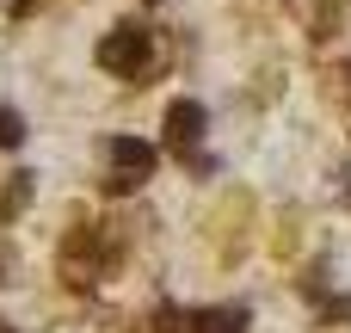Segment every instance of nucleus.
I'll return each instance as SVG.
<instances>
[{"mask_svg": "<svg viewBox=\"0 0 351 333\" xmlns=\"http://www.w3.org/2000/svg\"><path fill=\"white\" fill-rule=\"evenodd\" d=\"M99 68L105 74H117V80H148L154 74V31L142 25V19H117L105 37H99Z\"/></svg>", "mask_w": 351, "mask_h": 333, "instance_id": "2", "label": "nucleus"}, {"mask_svg": "<svg viewBox=\"0 0 351 333\" xmlns=\"http://www.w3.org/2000/svg\"><path fill=\"white\" fill-rule=\"evenodd\" d=\"M148 6H154V0H148Z\"/></svg>", "mask_w": 351, "mask_h": 333, "instance_id": "11", "label": "nucleus"}, {"mask_svg": "<svg viewBox=\"0 0 351 333\" xmlns=\"http://www.w3.org/2000/svg\"><path fill=\"white\" fill-rule=\"evenodd\" d=\"M154 167H160V148L154 142L111 136V179H105V192H136L142 179H154Z\"/></svg>", "mask_w": 351, "mask_h": 333, "instance_id": "3", "label": "nucleus"}, {"mask_svg": "<svg viewBox=\"0 0 351 333\" xmlns=\"http://www.w3.org/2000/svg\"><path fill=\"white\" fill-rule=\"evenodd\" d=\"M204 124H210V117H204V105H197V99H173V105H167V117H160L167 148L191 161V154H197V142H204Z\"/></svg>", "mask_w": 351, "mask_h": 333, "instance_id": "4", "label": "nucleus"}, {"mask_svg": "<svg viewBox=\"0 0 351 333\" xmlns=\"http://www.w3.org/2000/svg\"><path fill=\"white\" fill-rule=\"evenodd\" d=\"M117 333H185V315H179L173 303H160L148 321H130V328H117Z\"/></svg>", "mask_w": 351, "mask_h": 333, "instance_id": "8", "label": "nucleus"}, {"mask_svg": "<svg viewBox=\"0 0 351 333\" xmlns=\"http://www.w3.org/2000/svg\"><path fill=\"white\" fill-rule=\"evenodd\" d=\"M327 321H351V297H327Z\"/></svg>", "mask_w": 351, "mask_h": 333, "instance_id": "10", "label": "nucleus"}, {"mask_svg": "<svg viewBox=\"0 0 351 333\" xmlns=\"http://www.w3.org/2000/svg\"><path fill=\"white\" fill-rule=\"evenodd\" d=\"M31 198H37V173H25V167H19V173L0 185V222L25 216V210H31Z\"/></svg>", "mask_w": 351, "mask_h": 333, "instance_id": "6", "label": "nucleus"}, {"mask_svg": "<svg viewBox=\"0 0 351 333\" xmlns=\"http://www.w3.org/2000/svg\"><path fill=\"white\" fill-rule=\"evenodd\" d=\"M253 204L241 198V192H228V222H222V260H241V247H247V229H241V216H247Z\"/></svg>", "mask_w": 351, "mask_h": 333, "instance_id": "7", "label": "nucleus"}, {"mask_svg": "<svg viewBox=\"0 0 351 333\" xmlns=\"http://www.w3.org/2000/svg\"><path fill=\"white\" fill-rule=\"evenodd\" d=\"M117 253H123L117 235H105V229H93V222H74V229L62 235V278H68L74 290H93V284L111 272Z\"/></svg>", "mask_w": 351, "mask_h": 333, "instance_id": "1", "label": "nucleus"}, {"mask_svg": "<svg viewBox=\"0 0 351 333\" xmlns=\"http://www.w3.org/2000/svg\"><path fill=\"white\" fill-rule=\"evenodd\" d=\"M185 333H247V309H241V303L197 309V315H185Z\"/></svg>", "mask_w": 351, "mask_h": 333, "instance_id": "5", "label": "nucleus"}, {"mask_svg": "<svg viewBox=\"0 0 351 333\" xmlns=\"http://www.w3.org/2000/svg\"><path fill=\"white\" fill-rule=\"evenodd\" d=\"M25 142V117H19V105H0V148H19Z\"/></svg>", "mask_w": 351, "mask_h": 333, "instance_id": "9", "label": "nucleus"}]
</instances>
